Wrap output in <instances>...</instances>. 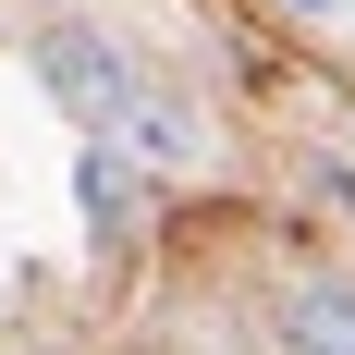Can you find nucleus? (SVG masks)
Masks as SVG:
<instances>
[{"instance_id": "nucleus-6", "label": "nucleus", "mask_w": 355, "mask_h": 355, "mask_svg": "<svg viewBox=\"0 0 355 355\" xmlns=\"http://www.w3.org/2000/svg\"><path fill=\"white\" fill-rule=\"evenodd\" d=\"M282 12H343V0H282Z\"/></svg>"}, {"instance_id": "nucleus-5", "label": "nucleus", "mask_w": 355, "mask_h": 355, "mask_svg": "<svg viewBox=\"0 0 355 355\" xmlns=\"http://www.w3.org/2000/svg\"><path fill=\"white\" fill-rule=\"evenodd\" d=\"M306 184H319L331 209H343V220H355V159H306Z\"/></svg>"}, {"instance_id": "nucleus-1", "label": "nucleus", "mask_w": 355, "mask_h": 355, "mask_svg": "<svg viewBox=\"0 0 355 355\" xmlns=\"http://www.w3.org/2000/svg\"><path fill=\"white\" fill-rule=\"evenodd\" d=\"M37 86H49L86 135H110V123H123V98H135V62H123L98 25H37Z\"/></svg>"}, {"instance_id": "nucleus-3", "label": "nucleus", "mask_w": 355, "mask_h": 355, "mask_svg": "<svg viewBox=\"0 0 355 355\" xmlns=\"http://www.w3.org/2000/svg\"><path fill=\"white\" fill-rule=\"evenodd\" d=\"M73 220H86V245H123V233L147 220V172L110 135H86V159H73Z\"/></svg>"}, {"instance_id": "nucleus-4", "label": "nucleus", "mask_w": 355, "mask_h": 355, "mask_svg": "<svg viewBox=\"0 0 355 355\" xmlns=\"http://www.w3.org/2000/svg\"><path fill=\"white\" fill-rule=\"evenodd\" d=\"M110 147H123L135 172H184L209 135H196V110H184L172 86H135V98H123V123H110Z\"/></svg>"}, {"instance_id": "nucleus-2", "label": "nucleus", "mask_w": 355, "mask_h": 355, "mask_svg": "<svg viewBox=\"0 0 355 355\" xmlns=\"http://www.w3.org/2000/svg\"><path fill=\"white\" fill-rule=\"evenodd\" d=\"M270 343L282 355H355V282H331V270L282 282L270 294Z\"/></svg>"}, {"instance_id": "nucleus-7", "label": "nucleus", "mask_w": 355, "mask_h": 355, "mask_svg": "<svg viewBox=\"0 0 355 355\" xmlns=\"http://www.w3.org/2000/svg\"><path fill=\"white\" fill-rule=\"evenodd\" d=\"M343 12H355V0H343Z\"/></svg>"}]
</instances>
